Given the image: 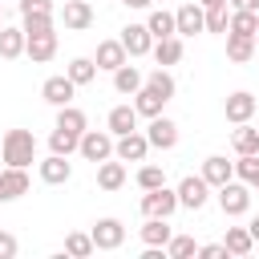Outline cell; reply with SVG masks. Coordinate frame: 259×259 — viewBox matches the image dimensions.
Returning a JSON list of instances; mask_svg holds the SVG:
<instances>
[{"mask_svg": "<svg viewBox=\"0 0 259 259\" xmlns=\"http://www.w3.org/2000/svg\"><path fill=\"white\" fill-rule=\"evenodd\" d=\"M146 138H150V146L154 150H174L178 146V125L170 121V117H150V125H146Z\"/></svg>", "mask_w": 259, "mask_h": 259, "instance_id": "cell-11", "label": "cell"}, {"mask_svg": "<svg viewBox=\"0 0 259 259\" xmlns=\"http://www.w3.org/2000/svg\"><path fill=\"white\" fill-rule=\"evenodd\" d=\"M69 178H73V162H69L65 154H53V150H49V158L40 162V182L61 186V182H69Z\"/></svg>", "mask_w": 259, "mask_h": 259, "instance_id": "cell-16", "label": "cell"}, {"mask_svg": "<svg viewBox=\"0 0 259 259\" xmlns=\"http://www.w3.org/2000/svg\"><path fill=\"white\" fill-rule=\"evenodd\" d=\"M190 255H198V243H194L190 235H170V243H166V259H190Z\"/></svg>", "mask_w": 259, "mask_h": 259, "instance_id": "cell-35", "label": "cell"}, {"mask_svg": "<svg viewBox=\"0 0 259 259\" xmlns=\"http://www.w3.org/2000/svg\"><path fill=\"white\" fill-rule=\"evenodd\" d=\"M57 130H69V134H85V130H89V121H85V113H81L77 105H61V109H57Z\"/></svg>", "mask_w": 259, "mask_h": 259, "instance_id": "cell-30", "label": "cell"}, {"mask_svg": "<svg viewBox=\"0 0 259 259\" xmlns=\"http://www.w3.org/2000/svg\"><path fill=\"white\" fill-rule=\"evenodd\" d=\"M142 85H146V77H142V69H134L130 61H125L121 69H113V89H117L121 97H134Z\"/></svg>", "mask_w": 259, "mask_h": 259, "instance_id": "cell-22", "label": "cell"}, {"mask_svg": "<svg viewBox=\"0 0 259 259\" xmlns=\"http://www.w3.org/2000/svg\"><path fill=\"white\" fill-rule=\"evenodd\" d=\"M24 36H32V32H49L53 28V16H24Z\"/></svg>", "mask_w": 259, "mask_h": 259, "instance_id": "cell-41", "label": "cell"}, {"mask_svg": "<svg viewBox=\"0 0 259 259\" xmlns=\"http://www.w3.org/2000/svg\"><path fill=\"white\" fill-rule=\"evenodd\" d=\"M0 158L8 166H32L36 162V138H32V130H8L0 138Z\"/></svg>", "mask_w": 259, "mask_h": 259, "instance_id": "cell-1", "label": "cell"}, {"mask_svg": "<svg viewBox=\"0 0 259 259\" xmlns=\"http://www.w3.org/2000/svg\"><path fill=\"white\" fill-rule=\"evenodd\" d=\"M202 178L219 190L223 182H231V178H235V162H227L223 154H210V158H202Z\"/></svg>", "mask_w": 259, "mask_h": 259, "instance_id": "cell-19", "label": "cell"}, {"mask_svg": "<svg viewBox=\"0 0 259 259\" xmlns=\"http://www.w3.org/2000/svg\"><path fill=\"white\" fill-rule=\"evenodd\" d=\"M28 166H4L0 170V202H12L20 194H28Z\"/></svg>", "mask_w": 259, "mask_h": 259, "instance_id": "cell-9", "label": "cell"}, {"mask_svg": "<svg viewBox=\"0 0 259 259\" xmlns=\"http://www.w3.org/2000/svg\"><path fill=\"white\" fill-rule=\"evenodd\" d=\"M255 53H259L255 36H243V32H227V61H235V65H247Z\"/></svg>", "mask_w": 259, "mask_h": 259, "instance_id": "cell-20", "label": "cell"}, {"mask_svg": "<svg viewBox=\"0 0 259 259\" xmlns=\"http://www.w3.org/2000/svg\"><path fill=\"white\" fill-rule=\"evenodd\" d=\"M134 109H138V117H158V113L166 109V97L154 93L150 85H142V89L134 93Z\"/></svg>", "mask_w": 259, "mask_h": 259, "instance_id": "cell-24", "label": "cell"}, {"mask_svg": "<svg viewBox=\"0 0 259 259\" xmlns=\"http://www.w3.org/2000/svg\"><path fill=\"white\" fill-rule=\"evenodd\" d=\"M198 255L202 259H227L231 251H227V243H206V247H198Z\"/></svg>", "mask_w": 259, "mask_h": 259, "instance_id": "cell-43", "label": "cell"}, {"mask_svg": "<svg viewBox=\"0 0 259 259\" xmlns=\"http://www.w3.org/2000/svg\"><path fill=\"white\" fill-rule=\"evenodd\" d=\"M223 243H227V251H231V255H251V251H255V239H251V231H247V227H227Z\"/></svg>", "mask_w": 259, "mask_h": 259, "instance_id": "cell-29", "label": "cell"}, {"mask_svg": "<svg viewBox=\"0 0 259 259\" xmlns=\"http://www.w3.org/2000/svg\"><path fill=\"white\" fill-rule=\"evenodd\" d=\"M251 190H259V178H255V182H251Z\"/></svg>", "mask_w": 259, "mask_h": 259, "instance_id": "cell-48", "label": "cell"}, {"mask_svg": "<svg viewBox=\"0 0 259 259\" xmlns=\"http://www.w3.org/2000/svg\"><path fill=\"white\" fill-rule=\"evenodd\" d=\"M255 45H259V32H255Z\"/></svg>", "mask_w": 259, "mask_h": 259, "instance_id": "cell-50", "label": "cell"}, {"mask_svg": "<svg viewBox=\"0 0 259 259\" xmlns=\"http://www.w3.org/2000/svg\"><path fill=\"white\" fill-rule=\"evenodd\" d=\"M93 61H97V69H109V73H113V69H121V65L130 61V53H125V45H121V36H117V40H101Z\"/></svg>", "mask_w": 259, "mask_h": 259, "instance_id": "cell-17", "label": "cell"}, {"mask_svg": "<svg viewBox=\"0 0 259 259\" xmlns=\"http://www.w3.org/2000/svg\"><path fill=\"white\" fill-rule=\"evenodd\" d=\"M97 186L101 190H121L125 186V162L117 158H105V162H97Z\"/></svg>", "mask_w": 259, "mask_h": 259, "instance_id": "cell-21", "label": "cell"}, {"mask_svg": "<svg viewBox=\"0 0 259 259\" xmlns=\"http://www.w3.org/2000/svg\"><path fill=\"white\" fill-rule=\"evenodd\" d=\"M0 28H4V12H0Z\"/></svg>", "mask_w": 259, "mask_h": 259, "instance_id": "cell-49", "label": "cell"}, {"mask_svg": "<svg viewBox=\"0 0 259 259\" xmlns=\"http://www.w3.org/2000/svg\"><path fill=\"white\" fill-rule=\"evenodd\" d=\"M73 93H77V81H73L69 73H57V77H49V81L40 85V97H45L53 109H61V105H73Z\"/></svg>", "mask_w": 259, "mask_h": 259, "instance_id": "cell-8", "label": "cell"}, {"mask_svg": "<svg viewBox=\"0 0 259 259\" xmlns=\"http://www.w3.org/2000/svg\"><path fill=\"white\" fill-rule=\"evenodd\" d=\"M61 20H65L69 32H85V28L93 24V4H89V0H65Z\"/></svg>", "mask_w": 259, "mask_h": 259, "instance_id": "cell-12", "label": "cell"}, {"mask_svg": "<svg viewBox=\"0 0 259 259\" xmlns=\"http://www.w3.org/2000/svg\"><path fill=\"white\" fill-rule=\"evenodd\" d=\"M146 28L154 32V40H162V36H174V32H178L174 12H166V8H154V12L146 16Z\"/></svg>", "mask_w": 259, "mask_h": 259, "instance_id": "cell-28", "label": "cell"}, {"mask_svg": "<svg viewBox=\"0 0 259 259\" xmlns=\"http://www.w3.org/2000/svg\"><path fill=\"white\" fill-rule=\"evenodd\" d=\"M223 113H227V121H231V125L251 121V117H255V97H251L247 89H239V93H231V97L223 101Z\"/></svg>", "mask_w": 259, "mask_h": 259, "instance_id": "cell-15", "label": "cell"}, {"mask_svg": "<svg viewBox=\"0 0 259 259\" xmlns=\"http://www.w3.org/2000/svg\"><path fill=\"white\" fill-rule=\"evenodd\" d=\"M121 4H130V8H150L154 0H121Z\"/></svg>", "mask_w": 259, "mask_h": 259, "instance_id": "cell-46", "label": "cell"}, {"mask_svg": "<svg viewBox=\"0 0 259 259\" xmlns=\"http://www.w3.org/2000/svg\"><path fill=\"white\" fill-rule=\"evenodd\" d=\"M24 57H28L32 65L53 61V57H57V32H53V28H49V32H32L28 45H24Z\"/></svg>", "mask_w": 259, "mask_h": 259, "instance_id": "cell-13", "label": "cell"}, {"mask_svg": "<svg viewBox=\"0 0 259 259\" xmlns=\"http://www.w3.org/2000/svg\"><path fill=\"white\" fill-rule=\"evenodd\" d=\"M16 251H20L16 235L12 231H0V259H16Z\"/></svg>", "mask_w": 259, "mask_h": 259, "instance_id": "cell-42", "label": "cell"}, {"mask_svg": "<svg viewBox=\"0 0 259 259\" xmlns=\"http://www.w3.org/2000/svg\"><path fill=\"white\" fill-rule=\"evenodd\" d=\"M146 85H150V89H154V93H162V97H166V101H170V97H174V77H170V73H166V69H162V65H158V69H154V73H150V77H146Z\"/></svg>", "mask_w": 259, "mask_h": 259, "instance_id": "cell-37", "label": "cell"}, {"mask_svg": "<svg viewBox=\"0 0 259 259\" xmlns=\"http://www.w3.org/2000/svg\"><path fill=\"white\" fill-rule=\"evenodd\" d=\"M113 142H117V138H113L109 130H85V134H81V146H77V154H81L85 162H93V166H97V162L113 158Z\"/></svg>", "mask_w": 259, "mask_h": 259, "instance_id": "cell-3", "label": "cell"}, {"mask_svg": "<svg viewBox=\"0 0 259 259\" xmlns=\"http://www.w3.org/2000/svg\"><path fill=\"white\" fill-rule=\"evenodd\" d=\"M247 231H251V239H255V243H259V214H255V219H251V223H247Z\"/></svg>", "mask_w": 259, "mask_h": 259, "instance_id": "cell-45", "label": "cell"}, {"mask_svg": "<svg viewBox=\"0 0 259 259\" xmlns=\"http://www.w3.org/2000/svg\"><path fill=\"white\" fill-rule=\"evenodd\" d=\"M89 235H93V247H97V251H117V247L125 243V227H121V219H113V214L97 219V223L89 227Z\"/></svg>", "mask_w": 259, "mask_h": 259, "instance_id": "cell-6", "label": "cell"}, {"mask_svg": "<svg viewBox=\"0 0 259 259\" xmlns=\"http://www.w3.org/2000/svg\"><path fill=\"white\" fill-rule=\"evenodd\" d=\"M214 194H219V210H223L227 219H239V214L251 210V182H243V178L223 182Z\"/></svg>", "mask_w": 259, "mask_h": 259, "instance_id": "cell-2", "label": "cell"}, {"mask_svg": "<svg viewBox=\"0 0 259 259\" xmlns=\"http://www.w3.org/2000/svg\"><path fill=\"white\" fill-rule=\"evenodd\" d=\"M65 73H69V77L77 81V89H81V85H89V81L97 77V61H93V57H73Z\"/></svg>", "mask_w": 259, "mask_h": 259, "instance_id": "cell-32", "label": "cell"}, {"mask_svg": "<svg viewBox=\"0 0 259 259\" xmlns=\"http://www.w3.org/2000/svg\"><path fill=\"white\" fill-rule=\"evenodd\" d=\"M235 178L255 182V178H259V154H239V158H235Z\"/></svg>", "mask_w": 259, "mask_h": 259, "instance_id": "cell-38", "label": "cell"}, {"mask_svg": "<svg viewBox=\"0 0 259 259\" xmlns=\"http://www.w3.org/2000/svg\"><path fill=\"white\" fill-rule=\"evenodd\" d=\"M97 247H93V235L89 231H73V235H65V255H73V259H89Z\"/></svg>", "mask_w": 259, "mask_h": 259, "instance_id": "cell-31", "label": "cell"}, {"mask_svg": "<svg viewBox=\"0 0 259 259\" xmlns=\"http://www.w3.org/2000/svg\"><path fill=\"white\" fill-rule=\"evenodd\" d=\"M174 210H178V190L154 186V190L142 194V214H146V219H170Z\"/></svg>", "mask_w": 259, "mask_h": 259, "instance_id": "cell-5", "label": "cell"}, {"mask_svg": "<svg viewBox=\"0 0 259 259\" xmlns=\"http://www.w3.org/2000/svg\"><path fill=\"white\" fill-rule=\"evenodd\" d=\"M227 32L255 36V32H259V12H239V8H231V28H227Z\"/></svg>", "mask_w": 259, "mask_h": 259, "instance_id": "cell-34", "label": "cell"}, {"mask_svg": "<svg viewBox=\"0 0 259 259\" xmlns=\"http://www.w3.org/2000/svg\"><path fill=\"white\" fill-rule=\"evenodd\" d=\"M202 8H219V4H227V0H198Z\"/></svg>", "mask_w": 259, "mask_h": 259, "instance_id": "cell-47", "label": "cell"}, {"mask_svg": "<svg viewBox=\"0 0 259 259\" xmlns=\"http://www.w3.org/2000/svg\"><path fill=\"white\" fill-rule=\"evenodd\" d=\"M231 28V4L206 8V32H227Z\"/></svg>", "mask_w": 259, "mask_h": 259, "instance_id": "cell-36", "label": "cell"}, {"mask_svg": "<svg viewBox=\"0 0 259 259\" xmlns=\"http://www.w3.org/2000/svg\"><path fill=\"white\" fill-rule=\"evenodd\" d=\"M121 45H125L130 57H146V53L154 49V32H150L146 24H125V28H121Z\"/></svg>", "mask_w": 259, "mask_h": 259, "instance_id": "cell-14", "label": "cell"}, {"mask_svg": "<svg viewBox=\"0 0 259 259\" xmlns=\"http://www.w3.org/2000/svg\"><path fill=\"white\" fill-rule=\"evenodd\" d=\"M138 186H142V190L166 186V174H162V166H142V170H138Z\"/></svg>", "mask_w": 259, "mask_h": 259, "instance_id": "cell-39", "label": "cell"}, {"mask_svg": "<svg viewBox=\"0 0 259 259\" xmlns=\"http://www.w3.org/2000/svg\"><path fill=\"white\" fill-rule=\"evenodd\" d=\"M150 150H154V146H150V138H146L142 130H130V134H121V138L113 142V158H121V162H146Z\"/></svg>", "mask_w": 259, "mask_h": 259, "instance_id": "cell-7", "label": "cell"}, {"mask_svg": "<svg viewBox=\"0 0 259 259\" xmlns=\"http://www.w3.org/2000/svg\"><path fill=\"white\" fill-rule=\"evenodd\" d=\"M20 16H53V0H20Z\"/></svg>", "mask_w": 259, "mask_h": 259, "instance_id": "cell-40", "label": "cell"}, {"mask_svg": "<svg viewBox=\"0 0 259 259\" xmlns=\"http://www.w3.org/2000/svg\"><path fill=\"white\" fill-rule=\"evenodd\" d=\"M150 53H154V61H158L162 69H166V65H178V61H182V36H178V32H174V36H162V40H154Z\"/></svg>", "mask_w": 259, "mask_h": 259, "instance_id": "cell-23", "label": "cell"}, {"mask_svg": "<svg viewBox=\"0 0 259 259\" xmlns=\"http://www.w3.org/2000/svg\"><path fill=\"white\" fill-rule=\"evenodd\" d=\"M231 146H235V154H259V130L239 121L235 134H231Z\"/></svg>", "mask_w": 259, "mask_h": 259, "instance_id": "cell-27", "label": "cell"}, {"mask_svg": "<svg viewBox=\"0 0 259 259\" xmlns=\"http://www.w3.org/2000/svg\"><path fill=\"white\" fill-rule=\"evenodd\" d=\"M105 130H109L113 138H121V134H130V130H138V109H134V101H130V105H113V109H109V117H105Z\"/></svg>", "mask_w": 259, "mask_h": 259, "instance_id": "cell-18", "label": "cell"}, {"mask_svg": "<svg viewBox=\"0 0 259 259\" xmlns=\"http://www.w3.org/2000/svg\"><path fill=\"white\" fill-rule=\"evenodd\" d=\"M170 219H146V227H142V243L146 247H166L170 243Z\"/></svg>", "mask_w": 259, "mask_h": 259, "instance_id": "cell-26", "label": "cell"}, {"mask_svg": "<svg viewBox=\"0 0 259 259\" xmlns=\"http://www.w3.org/2000/svg\"><path fill=\"white\" fill-rule=\"evenodd\" d=\"M174 24H178V36H194V32H206V8L194 0V4H182L174 12Z\"/></svg>", "mask_w": 259, "mask_h": 259, "instance_id": "cell-10", "label": "cell"}, {"mask_svg": "<svg viewBox=\"0 0 259 259\" xmlns=\"http://www.w3.org/2000/svg\"><path fill=\"white\" fill-rule=\"evenodd\" d=\"M231 8H239V12H259V0H227Z\"/></svg>", "mask_w": 259, "mask_h": 259, "instance_id": "cell-44", "label": "cell"}, {"mask_svg": "<svg viewBox=\"0 0 259 259\" xmlns=\"http://www.w3.org/2000/svg\"><path fill=\"white\" fill-rule=\"evenodd\" d=\"M77 146H81V134H69V130H57L53 125V134H49V150L53 154H77Z\"/></svg>", "mask_w": 259, "mask_h": 259, "instance_id": "cell-33", "label": "cell"}, {"mask_svg": "<svg viewBox=\"0 0 259 259\" xmlns=\"http://www.w3.org/2000/svg\"><path fill=\"white\" fill-rule=\"evenodd\" d=\"M210 182L202 178V174H186L182 182H178V206H186V210H202L206 202H210Z\"/></svg>", "mask_w": 259, "mask_h": 259, "instance_id": "cell-4", "label": "cell"}, {"mask_svg": "<svg viewBox=\"0 0 259 259\" xmlns=\"http://www.w3.org/2000/svg\"><path fill=\"white\" fill-rule=\"evenodd\" d=\"M24 45H28V36H24V28H0V57L4 61H16V57H24Z\"/></svg>", "mask_w": 259, "mask_h": 259, "instance_id": "cell-25", "label": "cell"}]
</instances>
